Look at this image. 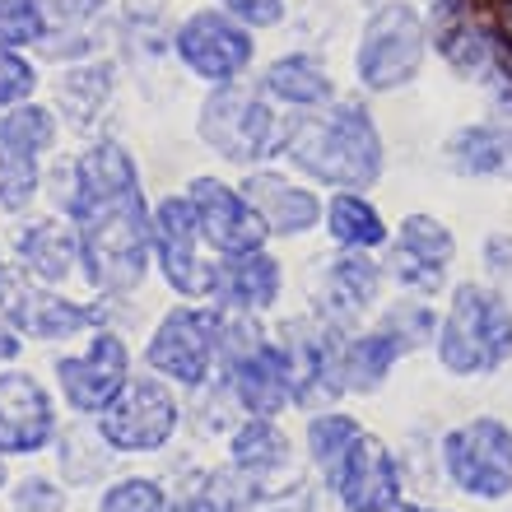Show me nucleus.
I'll return each mask as SVG.
<instances>
[{"label":"nucleus","instance_id":"473e14b6","mask_svg":"<svg viewBox=\"0 0 512 512\" xmlns=\"http://www.w3.org/2000/svg\"><path fill=\"white\" fill-rule=\"evenodd\" d=\"M33 89H38L33 66L19 61V56H10V52H0V108H5V103H24Z\"/></svg>","mask_w":512,"mask_h":512},{"label":"nucleus","instance_id":"39448f33","mask_svg":"<svg viewBox=\"0 0 512 512\" xmlns=\"http://www.w3.org/2000/svg\"><path fill=\"white\" fill-rule=\"evenodd\" d=\"M424 47H429V28L415 5H378L368 14L364 33H359V52H354V75L364 89L387 94V89H405L424 66Z\"/></svg>","mask_w":512,"mask_h":512},{"label":"nucleus","instance_id":"9d476101","mask_svg":"<svg viewBox=\"0 0 512 512\" xmlns=\"http://www.w3.org/2000/svg\"><path fill=\"white\" fill-rule=\"evenodd\" d=\"M196 238H201V224H196V210H191V196H168L154 210V247H159V266L168 275V284L187 298L215 294L219 280V270L205 266L201 252H196Z\"/></svg>","mask_w":512,"mask_h":512},{"label":"nucleus","instance_id":"a211bd4d","mask_svg":"<svg viewBox=\"0 0 512 512\" xmlns=\"http://www.w3.org/2000/svg\"><path fill=\"white\" fill-rule=\"evenodd\" d=\"M443 154L461 177H512V103H503L489 122L452 131Z\"/></svg>","mask_w":512,"mask_h":512},{"label":"nucleus","instance_id":"58836bf2","mask_svg":"<svg viewBox=\"0 0 512 512\" xmlns=\"http://www.w3.org/2000/svg\"><path fill=\"white\" fill-rule=\"evenodd\" d=\"M391 512H433V508H410V503H396Z\"/></svg>","mask_w":512,"mask_h":512},{"label":"nucleus","instance_id":"20e7f679","mask_svg":"<svg viewBox=\"0 0 512 512\" xmlns=\"http://www.w3.org/2000/svg\"><path fill=\"white\" fill-rule=\"evenodd\" d=\"M284 117L256 89L219 84L201 108V140L229 163H261L284 149Z\"/></svg>","mask_w":512,"mask_h":512},{"label":"nucleus","instance_id":"4c0bfd02","mask_svg":"<svg viewBox=\"0 0 512 512\" xmlns=\"http://www.w3.org/2000/svg\"><path fill=\"white\" fill-rule=\"evenodd\" d=\"M499 24H503V38L512 42V0H503L499 5Z\"/></svg>","mask_w":512,"mask_h":512},{"label":"nucleus","instance_id":"c756f323","mask_svg":"<svg viewBox=\"0 0 512 512\" xmlns=\"http://www.w3.org/2000/svg\"><path fill=\"white\" fill-rule=\"evenodd\" d=\"M359 433H364V429H359L350 415H317L308 424V447H312V457H317V466L336 475L340 461H345V452L354 447V438H359Z\"/></svg>","mask_w":512,"mask_h":512},{"label":"nucleus","instance_id":"6e6552de","mask_svg":"<svg viewBox=\"0 0 512 512\" xmlns=\"http://www.w3.org/2000/svg\"><path fill=\"white\" fill-rule=\"evenodd\" d=\"M56 140L52 112L38 103L14 108L0 117V205L5 210H24L38 191V154Z\"/></svg>","mask_w":512,"mask_h":512},{"label":"nucleus","instance_id":"7ed1b4c3","mask_svg":"<svg viewBox=\"0 0 512 512\" xmlns=\"http://www.w3.org/2000/svg\"><path fill=\"white\" fill-rule=\"evenodd\" d=\"M438 354L461 378H480L508 364L512 354V308L485 284H461L452 294L447 322L438 331Z\"/></svg>","mask_w":512,"mask_h":512},{"label":"nucleus","instance_id":"9b49d317","mask_svg":"<svg viewBox=\"0 0 512 512\" xmlns=\"http://www.w3.org/2000/svg\"><path fill=\"white\" fill-rule=\"evenodd\" d=\"M191 210H196V224H201V238L224 256L261 252L270 233L266 219L256 215L243 191L224 187L219 177H196L191 182Z\"/></svg>","mask_w":512,"mask_h":512},{"label":"nucleus","instance_id":"f8f14e48","mask_svg":"<svg viewBox=\"0 0 512 512\" xmlns=\"http://www.w3.org/2000/svg\"><path fill=\"white\" fill-rule=\"evenodd\" d=\"M219 345V312H173L163 317L159 336L149 340V364L159 373H173L177 382H205L210 373V359H215Z\"/></svg>","mask_w":512,"mask_h":512},{"label":"nucleus","instance_id":"ea45409f","mask_svg":"<svg viewBox=\"0 0 512 512\" xmlns=\"http://www.w3.org/2000/svg\"><path fill=\"white\" fill-rule=\"evenodd\" d=\"M364 5H382V0H364Z\"/></svg>","mask_w":512,"mask_h":512},{"label":"nucleus","instance_id":"aec40b11","mask_svg":"<svg viewBox=\"0 0 512 512\" xmlns=\"http://www.w3.org/2000/svg\"><path fill=\"white\" fill-rule=\"evenodd\" d=\"M233 387H238V396H243V405L252 415H261V419L280 415L284 401L294 396V382H289V364H284L280 345L261 340L243 359H233Z\"/></svg>","mask_w":512,"mask_h":512},{"label":"nucleus","instance_id":"c9c22d12","mask_svg":"<svg viewBox=\"0 0 512 512\" xmlns=\"http://www.w3.org/2000/svg\"><path fill=\"white\" fill-rule=\"evenodd\" d=\"M56 494H47V485L42 480H33V485H24L19 489V508H56Z\"/></svg>","mask_w":512,"mask_h":512},{"label":"nucleus","instance_id":"ddd939ff","mask_svg":"<svg viewBox=\"0 0 512 512\" xmlns=\"http://www.w3.org/2000/svg\"><path fill=\"white\" fill-rule=\"evenodd\" d=\"M340 489V503L350 512H391L396 508V494H401V471H396V457L378 438L359 433L354 447L345 452L340 471L331 475Z\"/></svg>","mask_w":512,"mask_h":512},{"label":"nucleus","instance_id":"7c9ffc66","mask_svg":"<svg viewBox=\"0 0 512 512\" xmlns=\"http://www.w3.org/2000/svg\"><path fill=\"white\" fill-rule=\"evenodd\" d=\"M47 38L42 0H0V47H28Z\"/></svg>","mask_w":512,"mask_h":512},{"label":"nucleus","instance_id":"f704fd0d","mask_svg":"<svg viewBox=\"0 0 512 512\" xmlns=\"http://www.w3.org/2000/svg\"><path fill=\"white\" fill-rule=\"evenodd\" d=\"M387 331H396L401 336V345H419V340H429V331H433V317L424 308H396L387 317Z\"/></svg>","mask_w":512,"mask_h":512},{"label":"nucleus","instance_id":"72a5a7b5","mask_svg":"<svg viewBox=\"0 0 512 512\" xmlns=\"http://www.w3.org/2000/svg\"><path fill=\"white\" fill-rule=\"evenodd\" d=\"M247 28H275L284 19V0H219Z\"/></svg>","mask_w":512,"mask_h":512},{"label":"nucleus","instance_id":"5701e85b","mask_svg":"<svg viewBox=\"0 0 512 512\" xmlns=\"http://www.w3.org/2000/svg\"><path fill=\"white\" fill-rule=\"evenodd\" d=\"M378 284H382L378 266H373L359 247H345V252L326 266V303H331V312H340V317H354V312L373 308Z\"/></svg>","mask_w":512,"mask_h":512},{"label":"nucleus","instance_id":"412c9836","mask_svg":"<svg viewBox=\"0 0 512 512\" xmlns=\"http://www.w3.org/2000/svg\"><path fill=\"white\" fill-rule=\"evenodd\" d=\"M215 294L229 303V308L247 312V308H270L280 298V261H270L266 252H238L219 266Z\"/></svg>","mask_w":512,"mask_h":512},{"label":"nucleus","instance_id":"423d86ee","mask_svg":"<svg viewBox=\"0 0 512 512\" xmlns=\"http://www.w3.org/2000/svg\"><path fill=\"white\" fill-rule=\"evenodd\" d=\"M443 461L461 494L503 499L512 489V429L499 419H471L443 438Z\"/></svg>","mask_w":512,"mask_h":512},{"label":"nucleus","instance_id":"f257e3e1","mask_svg":"<svg viewBox=\"0 0 512 512\" xmlns=\"http://www.w3.org/2000/svg\"><path fill=\"white\" fill-rule=\"evenodd\" d=\"M284 154L294 168L340 191H364L382 173V135L359 103H336L331 112L298 117L284 131Z\"/></svg>","mask_w":512,"mask_h":512},{"label":"nucleus","instance_id":"4be33fe9","mask_svg":"<svg viewBox=\"0 0 512 512\" xmlns=\"http://www.w3.org/2000/svg\"><path fill=\"white\" fill-rule=\"evenodd\" d=\"M266 94L280 98V103H294V108H322V103H331L336 84H331V75H326V66L317 61V56L294 52V56L270 61Z\"/></svg>","mask_w":512,"mask_h":512},{"label":"nucleus","instance_id":"e433bc0d","mask_svg":"<svg viewBox=\"0 0 512 512\" xmlns=\"http://www.w3.org/2000/svg\"><path fill=\"white\" fill-rule=\"evenodd\" d=\"M19 354V340H14V331L5 322H0V359H14Z\"/></svg>","mask_w":512,"mask_h":512},{"label":"nucleus","instance_id":"1a4fd4ad","mask_svg":"<svg viewBox=\"0 0 512 512\" xmlns=\"http://www.w3.org/2000/svg\"><path fill=\"white\" fill-rule=\"evenodd\" d=\"M177 429V405L168 396V387L154 378L126 382L117 391V401L103 410V438L122 452H149L163 447Z\"/></svg>","mask_w":512,"mask_h":512},{"label":"nucleus","instance_id":"2eb2a0df","mask_svg":"<svg viewBox=\"0 0 512 512\" xmlns=\"http://www.w3.org/2000/svg\"><path fill=\"white\" fill-rule=\"evenodd\" d=\"M452 233L429 215H410L396 233V247H391V270L396 280L419 289V294H433L443 289V275H447V261H452Z\"/></svg>","mask_w":512,"mask_h":512},{"label":"nucleus","instance_id":"4468645a","mask_svg":"<svg viewBox=\"0 0 512 512\" xmlns=\"http://www.w3.org/2000/svg\"><path fill=\"white\" fill-rule=\"evenodd\" d=\"M0 308H5V322L19 326L24 336H38V340H61L98 317V312H84V308H75V303H66V298L42 294L19 270H5V266H0Z\"/></svg>","mask_w":512,"mask_h":512},{"label":"nucleus","instance_id":"a19ab883","mask_svg":"<svg viewBox=\"0 0 512 512\" xmlns=\"http://www.w3.org/2000/svg\"><path fill=\"white\" fill-rule=\"evenodd\" d=\"M0 480H5V466H0Z\"/></svg>","mask_w":512,"mask_h":512},{"label":"nucleus","instance_id":"dca6fc26","mask_svg":"<svg viewBox=\"0 0 512 512\" xmlns=\"http://www.w3.org/2000/svg\"><path fill=\"white\" fill-rule=\"evenodd\" d=\"M61 387H66V401L84 415L108 410L126 387V345L117 336H98L84 359H61Z\"/></svg>","mask_w":512,"mask_h":512},{"label":"nucleus","instance_id":"393cba45","mask_svg":"<svg viewBox=\"0 0 512 512\" xmlns=\"http://www.w3.org/2000/svg\"><path fill=\"white\" fill-rule=\"evenodd\" d=\"M75 252H80V238L61 224H33L19 233V256L38 280H66L75 266Z\"/></svg>","mask_w":512,"mask_h":512},{"label":"nucleus","instance_id":"2f4dec72","mask_svg":"<svg viewBox=\"0 0 512 512\" xmlns=\"http://www.w3.org/2000/svg\"><path fill=\"white\" fill-rule=\"evenodd\" d=\"M103 512H163V494L154 480H122L103 494Z\"/></svg>","mask_w":512,"mask_h":512},{"label":"nucleus","instance_id":"a878e982","mask_svg":"<svg viewBox=\"0 0 512 512\" xmlns=\"http://www.w3.org/2000/svg\"><path fill=\"white\" fill-rule=\"evenodd\" d=\"M326 229H331V238H336L340 247H359V252L387 243L382 215L364 201V196H354V191H340L336 201L326 205Z\"/></svg>","mask_w":512,"mask_h":512},{"label":"nucleus","instance_id":"f3484780","mask_svg":"<svg viewBox=\"0 0 512 512\" xmlns=\"http://www.w3.org/2000/svg\"><path fill=\"white\" fill-rule=\"evenodd\" d=\"M52 438V401L24 373L0 378V452H38Z\"/></svg>","mask_w":512,"mask_h":512},{"label":"nucleus","instance_id":"b1692460","mask_svg":"<svg viewBox=\"0 0 512 512\" xmlns=\"http://www.w3.org/2000/svg\"><path fill=\"white\" fill-rule=\"evenodd\" d=\"M256 499L247 471H210L191 475L187 489L173 499V512H247Z\"/></svg>","mask_w":512,"mask_h":512},{"label":"nucleus","instance_id":"c85d7f7f","mask_svg":"<svg viewBox=\"0 0 512 512\" xmlns=\"http://www.w3.org/2000/svg\"><path fill=\"white\" fill-rule=\"evenodd\" d=\"M108 94H112V66H80L56 84V103L70 112L75 126L94 122L103 112V103H108Z\"/></svg>","mask_w":512,"mask_h":512},{"label":"nucleus","instance_id":"bb28decb","mask_svg":"<svg viewBox=\"0 0 512 512\" xmlns=\"http://www.w3.org/2000/svg\"><path fill=\"white\" fill-rule=\"evenodd\" d=\"M401 336L396 331H373V336L354 340L350 354L340 359V378H345V387H359V391H373L382 378L391 373V364L401 359Z\"/></svg>","mask_w":512,"mask_h":512},{"label":"nucleus","instance_id":"cd10ccee","mask_svg":"<svg viewBox=\"0 0 512 512\" xmlns=\"http://www.w3.org/2000/svg\"><path fill=\"white\" fill-rule=\"evenodd\" d=\"M233 461H238V471L266 480V475L289 466V438H284L270 419H252V424L238 429V438H233Z\"/></svg>","mask_w":512,"mask_h":512},{"label":"nucleus","instance_id":"6ab92c4d","mask_svg":"<svg viewBox=\"0 0 512 512\" xmlns=\"http://www.w3.org/2000/svg\"><path fill=\"white\" fill-rule=\"evenodd\" d=\"M243 196L252 201V210L266 219L270 233H308L317 219H322V201L303 191L298 182H284L275 173H252L243 182Z\"/></svg>","mask_w":512,"mask_h":512},{"label":"nucleus","instance_id":"f03ea898","mask_svg":"<svg viewBox=\"0 0 512 512\" xmlns=\"http://www.w3.org/2000/svg\"><path fill=\"white\" fill-rule=\"evenodd\" d=\"M70 215L80 219V252L89 266V284L122 294L145 280V252L154 243V219L145 215L140 187L98 196V201L75 205Z\"/></svg>","mask_w":512,"mask_h":512},{"label":"nucleus","instance_id":"0eeeda50","mask_svg":"<svg viewBox=\"0 0 512 512\" xmlns=\"http://www.w3.org/2000/svg\"><path fill=\"white\" fill-rule=\"evenodd\" d=\"M173 47H177V56L210 84H233L247 66H252V38H247V24H238L233 14H219V10H196L191 14L187 24L177 28Z\"/></svg>","mask_w":512,"mask_h":512}]
</instances>
